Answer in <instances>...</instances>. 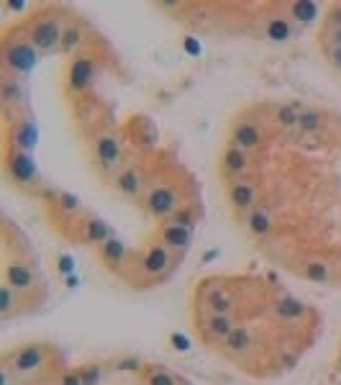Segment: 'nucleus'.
<instances>
[{
	"label": "nucleus",
	"instance_id": "12",
	"mask_svg": "<svg viewBox=\"0 0 341 385\" xmlns=\"http://www.w3.org/2000/svg\"><path fill=\"white\" fill-rule=\"evenodd\" d=\"M93 157H95L103 173H113L121 165V144H118L116 136H100L93 147Z\"/></svg>",
	"mask_w": 341,
	"mask_h": 385
},
{
	"label": "nucleus",
	"instance_id": "27",
	"mask_svg": "<svg viewBox=\"0 0 341 385\" xmlns=\"http://www.w3.org/2000/svg\"><path fill=\"white\" fill-rule=\"evenodd\" d=\"M21 98H23L21 80L19 77H6V80H3V101H6V106H11V103H21Z\"/></svg>",
	"mask_w": 341,
	"mask_h": 385
},
{
	"label": "nucleus",
	"instance_id": "5",
	"mask_svg": "<svg viewBox=\"0 0 341 385\" xmlns=\"http://www.w3.org/2000/svg\"><path fill=\"white\" fill-rule=\"evenodd\" d=\"M3 282H8L14 290H19L21 295L31 293L41 285V277L36 272V267L23 260H8L6 270H3Z\"/></svg>",
	"mask_w": 341,
	"mask_h": 385
},
{
	"label": "nucleus",
	"instance_id": "16",
	"mask_svg": "<svg viewBox=\"0 0 341 385\" xmlns=\"http://www.w3.org/2000/svg\"><path fill=\"white\" fill-rule=\"evenodd\" d=\"M110 237H113V234H110V226L98 216L85 218L83 226H80V242L88 244V247H100V244H105Z\"/></svg>",
	"mask_w": 341,
	"mask_h": 385
},
{
	"label": "nucleus",
	"instance_id": "36",
	"mask_svg": "<svg viewBox=\"0 0 341 385\" xmlns=\"http://www.w3.org/2000/svg\"><path fill=\"white\" fill-rule=\"evenodd\" d=\"M326 21H328V31H331V29H341V6L331 8L328 16H326Z\"/></svg>",
	"mask_w": 341,
	"mask_h": 385
},
{
	"label": "nucleus",
	"instance_id": "20",
	"mask_svg": "<svg viewBox=\"0 0 341 385\" xmlns=\"http://www.w3.org/2000/svg\"><path fill=\"white\" fill-rule=\"evenodd\" d=\"M221 344H224V349L231 354V357H238V354L249 352L251 346H254V332H251L249 327H244V324H238Z\"/></svg>",
	"mask_w": 341,
	"mask_h": 385
},
{
	"label": "nucleus",
	"instance_id": "1",
	"mask_svg": "<svg viewBox=\"0 0 341 385\" xmlns=\"http://www.w3.org/2000/svg\"><path fill=\"white\" fill-rule=\"evenodd\" d=\"M49 357H52V349L46 344H26V346H16L14 352H8L3 357V365L11 367L16 378L21 380L44 372L46 367L52 365Z\"/></svg>",
	"mask_w": 341,
	"mask_h": 385
},
{
	"label": "nucleus",
	"instance_id": "26",
	"mask_svg": "<svg viewBox=\"0 0 341 385\" xmlns=\"http://www.w3.org/2000/svg\"><path fill=\"white\" fill-rule=\"evenodd\" d=\"M303 275L308 277L310 282H318V285H328L331 282V270H328L326 262H308Z\"/></svg>",
	"mask_w": 341,
	"mask_h": 385
},
{
	"label": "nucleus",
	"instance_id": "37",
	"mask_svg": "<svg viewBox=\"0 0 341 385\" xmlns=\"http://www.w3.org/2000/svg\"><path fill=\"white\" fill-rule=\"evenodd\" d=\"M298 359H300V352H293V349H285V352L280 354V365H283V367H295Z\"/></svg>",
	"mask_w": 341,
	"mask_h": 385
},
{
	"label": "nucleus",
	"instance_id": "2",
	"mask_svg": "<svg viewBox=\"0 0 341 385\" xmlns=\"http://www.w3.org/2000/svg\"><path fill=\"white\" fill-rule=\"evenodd\" d=\"M147 211L152 218H157L159 224H164V221H172L177 213L185 208L187 203H182L180 192L174 190V188L169 185H157L152 188V190L147 192Z\"/></svg>",
	"mask_w": 341,
	"mask_h": 385
},
{
	"label": "nucleus",
	"instance_id": "39",
	"mask_svg": "<svg viewBox=\"0 0 341 385\" xmlns=\"http://www.w3.org/2000/svg\"><path fill=\"white\" fill-rule=\"evenodd\" d=\"M118 370H129V372H136V370H142V362H136V359H121L118 362Z\"/></svg>",
	"mask_w": 341,
	"mask_h": 385
},
{
	"label": "nucleus",
	"instance_id": "10",
	"mask_svg": "<svg viewBox=\"0 0 341 385\" xmlns=\"http://www.w3.org/2000/svg\"><path fill=\"white\" fill-rule=\"evenodd\" d=\"M6 173L11 180H16L19 185H33L39 173H36V162L28 152H19L16 149L14 154H8L6 160Z\"/></svg>",
	"mask_w": 341,
	"mask_h": 385
},
{
	"label": "nucleus",
	"instance_id": "17",
	"mask_svg": "<svg viewBox=\"0 0 341 385\" xmlns=\"http://www.w3.org/2000/svg\"><path fill=\"white\" fill-rule=\"evenodd\" d=\"M95 80V62L90 57H78L70 67V88L85 93Z\"/></svg>",
	"mask_w": 341,
	"mask_h": 385
},
{
	"label": "nucleus",
	"instance_id": "24",
	"mask_svg": "<svg viewBox=\"0 0 341 385\" xmlns=\"http://www.w3.org/2000/svg\"><path fill=\"white\" fill-rule=\"evenodd\" d=\"M264 34H267V38H272V41H288V38L295 36V26H293L290 19L272 16V19L267 21V26H264Z\"/></svg>",
	"mask_w": 341,
	"mask_h": 385
},
{
	"label": "nucleus",
	"instance_id": "41",
	"mask_svg": "<svg viewBox=\"0 0 341 385\" xmlns=\"http://www.w3.org/2000/svg\"><path fill=\"white\" fill-rule=\"evenodd\" d=\"M70 270H75V262H72V257H59V272L67 275Z\"/></svg>",
	"mask_w": 341,
	"mask_h": 385
},
{
	"label": "nucleus",
	"instance_id": "32",
	"mask_svg": "<svg viewBox=\"0 0 341 385\" xmlns=\"http://www.w3.org/2000/svg\"><path fill=\"white\" fill-rule=\"evenodd\" d=\"M198 218H200V208L198 205H185L177 216L172 218L174 224H182V226H190V229H195V224H198Z\"/></svg>",
	"mask_w": 341,
	"mask_h": 385
},
{
	"label": "nucleus",
	"instance_id": "30",
	"mask_svg": "<svg viewBox=\"0 0 341 385\" xmlns=\"http://www.w3.org/2000/svg\"><path fill=\"white\" fill-rule=\"evenodd\" d=\"M78 44H83V29L80 26H65V36H62V51H75Z\"/></svg>",
	"mask_w": 341,
	"mask_h": 385
},
{
	"label": "nucleus",
	"instance_id": "35",
	"mask_svg": "<svg viewBox=\"0 0 341 385\" xmlns=\"http://www.w3.org/2000/svg\"><path fill=\"white\" fill-rule=\"evenodd\" d=\"M326 59L334 70H341V46H328L326 49Z\"/></svg>",
	"mask_w": 341,
	"mask_h": 385
},
{
	"label": "nucleus",
	"instance_id": "11",
	"mask_svg": "<svg viewBox=\"0 0 341 385\" xmlns=\"http://www.w3.org/2000/svg\"><path fill=\"white\" fill-rule=\"evenodd\" d=\"M200 306L206 314H234V301L231 290L226 285H211V288H203V298H200Z\"/></svg>",
	"mask_w": 341,
	"mask_h": 385
},
{
	"label": "nucleus",
	"instance_id": "29",
	"mask_svg": "<svg viewBox=\"0 0 341 385\" xmlns=\"http://www.w3.org/2000/svg\"><path fill=\"white\" fill-rule=\"evenodd\" d=\"M147 385H182V380L177 378L174 372L157 367V370H152V372L147 375Z\"/></svg>",
	"mask_w": 341,
	"mask_h": 385
},
{
	"label": "nucleus",
	"instance_id": "25",
	"mask_svg": "<svg viewBox=\"0 0 341 385\" xmlns=\"http://www.w3.org/2000/svg\"><path fill=\"white\" fill-rule=\"evenodd\" d=\"M288 19L298 21V24H313L318 16V6L315 3H290L288 6Z\"/></svg>",
	"mask_w": 341,
	"mask_h": 385
},
{
	"label": "nucleus",
	"instance_id": "38",
	"mask_svg": "<svg viewBox=\"0 0 341 385\" xmlns=\"http://www.w3.org/2000/svg\"><path fill=\"white\" fill-rule=\"evenodd\" d=\"M169 339H172V344H174L177 352H187V349H190V342H187V337H182V334H172Z\"/></svg>",
	"mask_w": 341,
	"mask_h": 385
},
{
	"label": "nucleus",
	"instance_id": "23",
	"mask_svg": "<svg viewBox=\"0 0 341 385\" xmlns=\"http://www.w3.org/2000/svg\"><path fill=\"white\" fill-rule=\"evenodd\" d=\"M19 311H21V293L11 288L8 282H3L0 285V319L3 321L14 319Z\"/></svg>",
	"mask_w": 341,
	"mask_h": 385
},
{
	"label": "nucleus",
	"instance_id": "18",
	"mask_svg": "<svg viewBox=\"0 0 341 385\" xmlns=\"http://www.w3.org/2000/svg\"><path fill=\"white\" fill-rule=\"evenodd\" d=\"M231 144L238 149H244V152H254V149L262 144V131L257 128V123L251 121H238L231 131Z\"/></svg>",
	"mask_w": 341,
	"mask_h": 385
},
{
	"label": "nucleus",
	"instance_id": "22",
	"mask_svg": "<svg viewBox=\"0 0 341 385\" xmlns=\"http://www.w3.org/2000/svg\"><path fill=\"white\" fill-rule=\"evenodd\" d=\"M14 144L19 152H33V147L39 144V128H36V123L33 121H23L19 128H16L14 134Z\"/></svg>",
	"mask_w": 341,
	"mask_h": 385
},
{
	"label": "nucleus",
	"instance_id": "42",
	"mask_svg": "<svg viewBox=\"0 0 341 385\" xmlns=\"http://www.w3.org/2000/svg\"><path fill=\"white\" fill-rule=\"evenodd\" d=\"M182 385H193V383H190V380H182Z\"/></svg>",
	"mask_w": 341,
	"mask_h": 385
},
{
	"label": "nucleus",
	"instance_id": "40",
	"mask_svg": "<svg viewBox=\"0 0 341 385\" xmlns=\"http://www.w3.org/2000/svg\"><path fill=\"white\" fill-rule=\"evenodd\" d=\"M326 41H328V46H341V29L326 31Z\"/></svg>",
	"mask_w": 341,
	"mask_h": 385
},
{
	"label": "nucleus",
	"instance_id": "13",
	"mask_svg": "<svg viewBox=\"0 0 341 385\" xmlns=\"http://www.w3.org/2000/svg\"><path fill=\"white\" fill-rule=\"evenodd\" d=\"M98 257H100V265H103L105 270L118 272V270L126 265V260H129V247H126L121 239L110 237L108 242L98 247Z\"/></svg>",
	"mask_w": 341,
	"mask_h": 385
},
{
	"label": "nucleus",
	"instance_id": "34",
	"mask_svg": "<svg viewBox=\"0 0 341 385\" xmlns=\"http://www.w3.org/2000/svg\"><path fill=\"white\" fill-rule=\"evenodd\" d=\"M59 385H85L78 370H67L59 375Z\"/></svg>",
	"mask_w": 341,
	"mask_h": 385
},
{
	"label": "nucleus",
	"instance_id": "9",
	"mask_svg": "<svg viewBox=\"0 0 341 385\" xmlns=\"http://www.w3.org/2000/svg\"><path fill=\"white\" fill-rule=\"evenodd\" d=\"M229 205H231L236 213H249L257 208V200H259V192L257 185L251 183V180H229Z\"/></svg>",
	"mask_w": 341,
	"mask_h": 385
},
{
	"label": "nucleus",
	"instance_id": "3",
	"mask_svg": "<svg viewBox=\"0 0 341 385\" xmlns=\"http://www.w3.org/2000/svg\"><path fill=\"white\" fill-rule=\"evenodd\" d=\"M62 36H65V24L57 16H41L28 26V41L36 51H52L62 46Z\"/></svg>",
	"mask_w": 341,
	"mask_h": 385
},
{
	"label": "nucleus",
	"instance_id": "15",
	"mask_svg": "<svg viewBox=\"0 0 341 385\" xmlns=\"http://www.w3.org/2000/svg\"><path fill=\"white\" fill-rule=\"evenodd\" d=\"M221 165H224V173L229 175V180H241V175L251 170V157H249V152H244V149L229 144V147L224 149Z\"/></svg>",
	"mask_w": 341,
	"mask_h": 385
},
{
	"label": "nucleus",
	"instance_id": "6",
	"mask_svg": "<svg viewBox=\"0 0 341 385\" xmlns=\"http://www.w3.org/2000/svg\"><path fill=\"white\" fill-rule=\"evenodd\" d=\"M174 265H177V255H174L172 250H167L164 244L157 242V244H152L147 252H144L139 267H142V272L147 277H152V280H159V277L167 275Z\"/></svg>",
	"mask_w": 341,
	"mask_h": 385
},
{
	"label": "nucleus",
	"instance_id": "7",
	"mask_svg": "<svg viewBox=\"0 0 341 385\" xmlns=\"http://www.w3.org/2000/svg\"><path fill=\"white\" fill-rule=\"evenodd\" d=\"M157 239H159V244H164L167 250H172L174 255L180 257L182 252H187L193 247L195 229L174 224V221H164V224H159V229H157Z\"/></svg>",
	"mask_w": 341,
	"mask_h": 385
},
{
	"label": "nucleus",
	"instance_id": "21",
	"mask_svg": "<svg viewBox=\"0 0 341 385\" xmlns=\"http://www.w3.org/2000/svg\"><path fill=\"white\" fill-rule=\"evenodd\" d=\"M246 229L254 234V237H270L272 231H275V218L267 208H254V211L246 213Z\"/></svg>",
	"mask_w": 341,
	"mask_h": 385
},
{
	"label": "nucleus",
	"instance_id": "19",
	"mask_svg": "<svg viewBox=\"0 0 341 385\" xmlns=\"http://www.w3.org/2000/svg\"><path fill=\"white\" fill-rule=\"evenodd\" d=\"M272 314H275V319L293 324V321H300L303 316L308 314V308H305V303L293 298V295H280V298L272 303Z\"/></svg>",
	"mask_w": 341,
	"mask_h": 385
},
{
	"label": "nucleus",
	"instance_id": "31",
	"mask_svg": "<svg viewBox=\"0 0 341 385\" xmlns=\"http://www.w3.org/2000/svg\"><path fill=\"white\" fill-rule=\"evenodd\" d=\"M298 128L305 131V134H315L321 128V115L315 111H300V121H298Z\"/></svg>",
	"mask_w": 341,
	"mask_h": 385
},
{
	"label": "nucleus",
	"instance_id": "8",
	"mask_svg": "<svg viewBox=\"0 0 341 385\" xmlns=\"http://www.w3.org/2000/svg\"><path fill=\"white\" fill-rule=\"evenodd\" d=\"M236 327L238 324L234 319V314H206L203 311L198 316V329L203 334V339L208 342H224Z\"/></svg>",
	"mask_w": 341,
	"mask_h": 385
},
{
	"label": "nucleus",
	"instance_id": "4",
	"mask_svg": "<svg viewBox=\"0 0 341 385\" xmlns=\"http://www.w3.org/2000/svg\"><path fill=\"white\" fill-rule=\"evenodd\" d=\"M39 62V51L33 49L31 41H11L8 38L3 46V67L14 77L28 75Z\"/></svg>",
	"mask_w": 341,
	"mask_h": 385
},
{
	"label": "nucleus",
	"instance_id": "33",
	"mask_svg": "<svg viewBox=\"0 0 341 385\" xmlns=\"http://www.w3.org/2000/svg\"><path fill=\"white\" fill-rule=\"evenodd\" d=\"M80 378L85 385H100L103 383V367L100 365H83L80 367Z\"/></svg>",
	"mask_w": 341,
	"mask_h": 385
},
{
	"label": "nucleus",
	"instance_id": "14",
	"mask_svg": "<svg viewBox=\"0 0 341 385\" xmlns=\"http://www.w3.org/2000/svg\"><path fill=\"white\" fill-rule=\"evenodd\" d=\"M113 188H116V192L123 195V198L136 200L144 190L142 170H139V167H123L121 173L116 175V180H113Z\"/></svg>",
	"mask_w": 341,
	"mask_h": 385
},
{
	"label": "nucleus",
	"instance_id": "28",
	"mask_svg": "<svg viewBox=\"0 0 341 385\" xmlns=\"http://www.w3.org/2000/svg\"><path fill=\"white\" fill-rule=\"evenodd\" d=\"M277 123L283 128H295L298 121H300V111L295 108V106H280L275 113Z\"/></svg>",
	"mask_w": 341,
	"mask_h": 385
}]
</instances>
